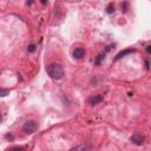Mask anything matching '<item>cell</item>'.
<instances>
[{
    "instance_id": "2",
    "label": "cell",
    "mask_w": 151,
    "mask_h": 151,
    "mask_svg": "<svg viewBox=\"0 0 151 151\" xmlns=\"http://www.w3.org/2000/svg\"><path fill=\"white\" fill-rule=\"evenodd\" d=\"M37 129H38V123L35 120H27L22 126V131L25 133H33L37 131Z\"/></svg>"
},
{
    "instance_id": "3",
    "label": "cell",
    "mask_w": 151,
    "mask_h": 151,
    "mask_svg": "<svg viewBox=\"0 0 151 151\" xmlns=\"http://www.w3.org/2000/svg\"><path fill=\"white\" fill-rule=\"evenodd\" d=\"M85 57V50L83 47H76L73 50V58L77 60H80Z\"/></svg>"
},
{
    "instance_id": "6",
    "label": "cell",
    "mask_w": 151,
    "mask_h": 151,
    "mask_svg": "<svg viewBox=\"0 0 151 151\" xmlns=\"http://www.w3.org/2000/svg\"><path fill=\"white\" fill-rule=\"evenodd\" d=\"M32 51H34V46H33V45L29 46V52H32Z\"/></svg>"
},
{
    "instance_id": "5",
    "label": "cell",
    "mask_w": 151,
    "mask_h": 151,
    "mask_svg": "<svg viewBox=\"0 0 151 151\" xmlns=\"http://www.w3.org/2000/svg\"><path fill=\"white\" fill-rule=\"evenodd\" d=\"M101 96L100 94H94V96H91L90 98H88V103L90 104H92V105H96V104H99L100 101H101Z\"/></svg>"
},
{
    "instance_id": "1",
    "label": "cell",
    "mask_w": 151,
    "mask_h": 151,
    "mask_svg": "<svg viewBox=\"0 0 151 151\" xmlns=\"http://www.w3.org/2000/svg\"><path fill=\"white\" fill-rule=\"evenodd\" d=\"M46 72L50 76V78H52L53 80H60L64 77V70H63L61 65L55 64V63L50 64L46 67Z\"/></svg>"
},
{
    "instance_id": "4",
    "label": "cell",
    "mask_w": 151,
    "mask_h": 151,
    "mask_svg": "<svg viewBox=\"0 0 151 151\" xmlns=\"http://www.w3.org/2000/svg\"><path fill=\"white\" fill-rule=\"evenodd\" d=\"M130 140L133 144H136V145H142L144 143V137L140 136V134H138V133H136V134H133V136L130 137Z\"/></svg>"
}]
</instances>
